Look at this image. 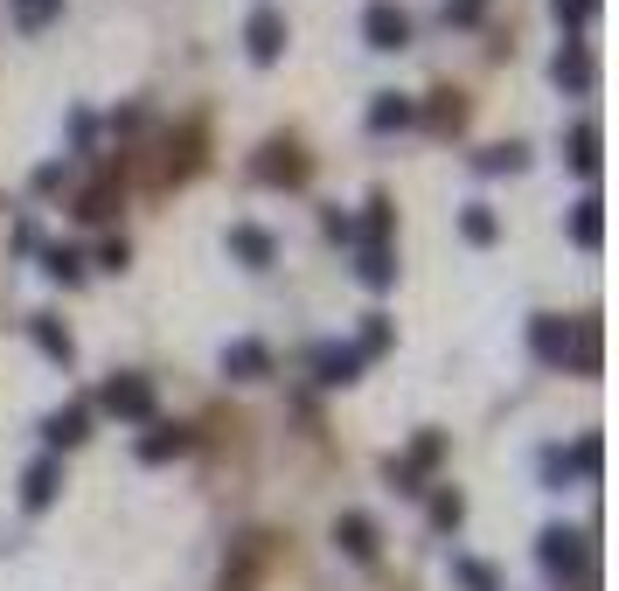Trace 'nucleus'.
<instances>
[{"mask_svg": "<svg viewBox=\"0 0 619 591\" xmlns=\"http://www.w3.org/2000/svg\"><path fill=\"white\" fill-rule=\"evenodd\" d=\"M98 404L111 417H126V425H146V417H154V383H146V376H111L98 390Z\"/></svg>", "mask_w": 619, "mask_h": 591, "instance_id": "obj_1", "label": "nucleus"}, {"mask_svg": "<svg viewBox=\"0 0 619 591\" xmlns=\"http://www.w3.org/2000/svg\"><path fill=\"white\" fill-rule=\"evenodd\" d=\"M362 35H369V49H404L410 43V22H404L397 0H369V8H362Z\"/></svg>", "mask_w": 619, "mask_h": 591, "instance_id": "obj_2", "label": "nucleus"}, {"mask_svg": "<svg viewBox=\"0 0 619 591\" xmlns=\"http://www.w3.org/2000/svg\"><path fill=\"white\" fill-rule=\"evenodd\" d=\"M529 348H536V362H550V369H564V362H578V355H571V320H557V314H536V320H529Z\"/></svg>", "mask_w": 619, "mask_h": 591, "instance_id": "obj_3", "label": "nucleus"}, {"mask_svg": "<svg viewBox=\"0 0 619 591\" xmlns=\"http://www.w3.org/2000/svg\"><path fill=\"white\" fill-rule=\"evenodd\" d=\"M578 557H585V536L578 529H543V570H550V584H564Z\"/></svg>", "mask_w": 619, "mask_h": 591, "instance_id": "obj_4", "label": "nucleus"}, {"mask_svg": "<svg viewBox=\"0 0 619 591\" xmlns=\"http://www.w3.org/2000/svg\"><path fill=\"white\" fill-rule=\"evenodd\" d=\"M243 43H251V63H278V49H286V22H278L272 8H258L251 28H243Z\"/></svg>", "mask_w": 619, "mask_h": 591, "instance_id": "obj_5", "label": "nucleus"}, {"mask_svg": "<svg viewBox=\"0 0 619 591\" xmlns=\"http://www.w3.org/2000/svg\"><path fill=\"white\" fill-rule=\"evenodd\" d=\"M265 369H272L265 341H230V348H223V376H237V383H258Z\"/></svg>", "mask_w": 619, "mask_h": 591, "instance_id": "obj_6", "label": "nucleus"}, {"mask_svg": "<svg viewBox=\"0 0 619 591\" xmlns=\"http://www.w3.org/2000/svg\"><path fill=\"white\" fill-rule=\"evenodd\" d=\"M56 487H63V466H56V460H35V466H28V481H22V508H28V515H43V508L56 501Z\"/></svg>", "mask_w": 619, "mask_h": 591, "instance_id": "obj_7", "label": "nucleus"}, {"mask_svg": "<svg viewBox=\"0 0 619 591\" xmlns=\"http://www.w3.org/2000/svg\"><path fill=\"white\" fill-rule=\"evenodd\" d=\"M334 543H342L355 564H369L377 557V522H369V515H342V522H334Z\"/></svg>", "mask_w": 619, "mask_h": 591, "instance_id": "obj_8", "label": "nucleus"}, {"mask_svg": "<svg viewBox=\"0 0 619 591\" xmlns=\"http://www.w3.org/2000/svg\"><path fill=\"white\" fill-rule=\"evenodd\" d=\"M313 376H321V383H355V376H362V355L355 348H313Z\"/></svg>", "mask_w": 619, "mask_h": 591, "instance_id": "obj_9", "label": "nucleus"}, {"mask_svg": "<svg viewBox=\"0 0 619 591\" xmlns=\"http://www.w3.org/2000/svg\"><path fill=\"white\" fill-rule=\"evenodd\" d=\"M230 251H237L243 264H251V272H265V264L278 258V244H272L265 231H258V223H237V231H230Z\"/></svg>", "mask_w": 619, "mask_h": 591, "instance_id": "obj_10", "label": "nucleus"}, {"mask_svg": "<svg viewBox=\"0 0 619 591\" xmlns=\"http://www.w3.org/2000/svg\"><path fill=\"white\" fill-rule=\"evenodd\" d=\"M418 119V105L404 98V91H377V105H369V132H397Z\"/></svg>", "mask_w": 619, "mask_h": 591, "instance_id": "obj_11", "label": "nucleus"}, {"mask_svg": "<svg viewBox=\"0 0 619 591\" xmlns=\"http://www.w3.org/2000/svg\"><path fill=\"white\" fill-rule=\"evenodd\" d=\"M258 175L293 188V181H307V161H299V146H278V140H272V146H265V161H258Z\"/></svg>", "mask_w": 619, "mask_h": 591, "instance_id": "obj_12", "label": "nucleus"}, {"mask_svg": "<svg viewBox=\"0 0 619 591\" xmlns=\"http://www.w3.org/2000/svg\"><path fill=\"white\" fill-rule=\"evenodd\" d=\"M84 425H91V411H84V404H63V411L43 417V438H49V446H78Z\"/></svg>", "mask_w": 619, "mask_h": 591, "instance_id": "obj_13", "label": "nucleus"}, {"mask_svg": "<svg viewBox=\"0 0 619 591\" xmlns=\"http://www.w3.org/2000/svg\"><path fill=\"white\" fill-rule=\"evenodd\" d=\"M181 446H189V432H181V425H154V432L140 438V460H146V466H160V460H175Z\"/></svg>", "mask_w": 619, "mask_h": 591, "instance_id": "obj_14", "label": "nucleus"}, {"mask_svg": "<svg viewBox=\"0 0 619 591\" xmlns=\"http://www.w3.org/2000/svg\"><path fill=\"white\" fill-rule=\"evenodd\" d=\"M8 14H14V28H49L56 14H63V0H8Z\"/></svg>", "mask_w": 619, "mask_h": 591, "instance_id": "obj_15", "label": "nucleus"}, {"mask_svg": "<svg viewBox=\"0 0 619 591\" xmlns=\"http://www.w3.org/2000/svg\"><path fill=\"white\" fill-rule=\"evenodd\" d=\"M355 272H362V285H369V293H383V285H397V264H390V251H383V244H369Z\"/></svg>", "mask_w": 619, "mask_h": 591, "instance_id": "obj_16", "label": "nucleus"}, {"mask_svg": "<svg viewBox=\"0 0 619 591\" xmlns=\"http://www.w3.org/2000/svg\"><path fill=\"white\" fill-rule=\"evenodd\" d=\"M557 84H564V91H592V56L578 49V43L557 56Z\"/></svg>", "mask_w": 619, "mask_h": 591, "instance_id": "obj_17", "label": "nucleus"}, {"mask_svg": "<svg viewBox=\"0 0 619 591\" xmlns=\"http://www.w3.org/2000/svg\"><path fill=\"white\" fill-rule=\"evenodd\" d=\"M28 334H35V348H43L49 362H70V334H63V328H56V320H49V314H35V320H28Z\"/></svg>", "mask_w": 619, "mask_h": 591, "instance_id": "obj_18", "label": "nucleus"}, {"mask_svg": "<svg viewBox=\"0 0 619 591\" xmlns=\"http://www.w3.org/2000/svg\"><path fill=\"white\" fill-rule=\"evenodd\" d=\"M571 167L578 175H598V126H571Z\"/></svg>", "mask_w": 619, "mask_h": 591, "instance_id": "obj_19", "label": "nucleus"}, {"mask_svg": "<svg viewBox=\"0 0 619 591\" xmlns=\"http://www.w3.org/2000/svg\"><path fill=\"white\" fill-rule=\"evenodd\" d=\"M460 231H466V244H495V237H501V223H495V209H487V202H466Z\"/></svg>", "mask_w": 619, "mask_h": 591, "instance_id": "obj_20", "label": "nucleus"}, {"mask_svg": "<svg viewBox=\"0 0 619 591\" xmlns=\"http://www.w3.org/2000/svg\"><path fill=\"white\" fill-rule=\"evenodd\" d=\"M571 237L585 244V251H598V237H606V216H598V202H592V196L578 202V216H571Z\"/></svg>", "mask_w": 619, "mask_h": 591, "instance_id": "obj_21", "label": "nucleus"}, {"mask_svg": "<svg viewBox=\"0 0 619 591\" xmlns=\"http://www.w3.org/2000/svg\"><path fill=\"white\" fill-rule=\"evenodd\" d=\"M453 578L466 584V591H501V578L487 564H474V557H453Z\"/></svg>", "mask_w": 619, "mask_h": 591, "instance_id": "obj_22", "label": "nucleus"}, {"mask_svg": "<svg viewBox=\"0 0 619 591\" xmlns=\"http://www.w3.org/2000/svg\"><path fill=\"white\" fill-rule=\"evenodd\" d=\"M460 515H466V501H460L453 487H439V494H431V529H460Z\"/></svg>", "mask_w": 619, "mask_h": 591, "instance_id": "obj_23", "label": "nucleus"}, {"mask_svg": "<svg viewBox=\"0 0 619 591\" xmlns=\"http://www.w3.org/2000/svg\"><path fill=\"white\" fill-rule=\"evenodd\" d=\"M43 272H49V279H63V285H78V279H84V258H78V251H63V244H56V251L43 258Z\"/></svg>", "mask_w": 619, "mask_h": 591, "instance_id": "obj_24", "label": "nucleus"}, {"mask_svg": "<svg viewBox=\"0 0 619 591\" xmlns=\"http://www.w3.org/2000/svg\"><path fill=\"white\" fill-rule=\"evenodd\" d=\"M474 167H480V175H515V167H522V146H487Z\"/></svg>", "mask_w": 619, "mask_h": 591, "instance_id": "obj_25", "label": "nucleus"}, {"mask_svg": "<svg viewBox=\"0 0 619 591\" xmlns=\"http://www.w3.org/2000/svg\"><path fill=\"white\" fill-rule=\"evenodd\" d=\"M390 348V320L383 314H369V328H362V348H355V355H383Z\"/></svg>", "mask_w": 619, "mask_h": 591, "instance_id": "obj_26", "label": "nucleus"}, {"mask_svg": "<svg viewBox=\"0 0 619 591\" xmlns=\"http://www.w3.org/2000/svg\"><path fill=\"white\" fill-rule=\"evenodd\" d=\"M571 473H598V432L578 438V452H571Z\"/></svg>", "mask_w": 619, "mask_h": 591, "instance_id": "obj_27", "label": "nucleus"}, {"mask_svg": "<svg viewBox=\"0 0 619 591\" xmlns=\"http://www.w3.org/2000/svg\"><path fill=\"white\" fill-rule=\"evenodd\" d=\"M592 8H598V0H557V22H564V28L578 35V28H585V14H592Z\"/></svg>", "mask_w": 619, "mask_h": 591, "instance_id": "obj_28", "label": "nucleus"}, {"mask_svg": "<svg viewBox=\"0 0 619 591\" xmlns=\"http://www.w3.org/2000/svg\"><path fill=\"white\" fill-rule=\"evenodd\" d=\"M431 119H439V126H460V119H466L460 91H439V105H431Z\"/></svg>", "mask_w": 619, "mask_h": 591, "instance_id": "obj_29", "label": "nucleus"}, {"mask_svg": "<svg viewBox=\"0 0 619 591\" xmlns=\"http://www.w3.org/2000/svg\"><path fill=\"white\" fill-rule=\"evenodd\" d=\"M78 216H91V223H98V216H111V188H91V196H84V209H78Z\"/></svg>", "mask_w": 619, "mask_h": 591, "instance_id": "obj_30", "label": "nucleus"}, {"mask_svg": "<svg viewBox=\"0 0 619 591\" xmlns=\"http://www.w3.org/2000/svg\"><path fill=\"white\" fill-rule=\"evenodd\" d=\"M445 22H460V28L480 22V0H445Z\"/></svg>", "mask_w": 619, "mask_h": 591, "instance_id": "obj_31", "label": "nucleus"}, {"mask_svg": "<svg viewBox=\"0 0 619 591\" xmlns=\"http://www.w3.org/2000/svg\"><path fill=\"white\" fill-rule=\"evenodd\" d=\"M56 181H63V161H43V167H35V188H43V196H49Z\"/></svg>", "mask_w": 619, "mask_h": 591, "instance_id": "obj_32", "label": "nucleus"}]
</instances>
